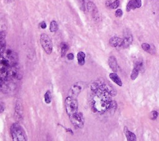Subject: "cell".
Masks as SVG:
<instances>
[{"label":"cell","instance_id":"cell-1","mask_svg":"<svg viewBox=\"0 0 159 141\" xmlns=\"http://www.w3.org/2000/svg\"><path fill=\"white\" fill-rule=\"evenodd\" d=\"M90 105L94 113L103 114L109 111L113 102L111 97L116 95L113 87L101 81H97L91 86Z\"/></svg>","mask_w":159,"mask_h":141},{"label":"cell","instance_id":"cell-2","mask_svg":"<svg viewBox=\"0 0 159 141\" xmlns=\"http://www.w3.org/2000/svg\"><path fill=\"white\" fill-rule=\"evenodd\" d=\"M11 137L14 141H26L27 136L23 128L19 123L13 124L10 128Z\"/></svg>","mask_w":159,"mask_h":141},{"label":"cell","instance_id":"cell-3","mask_svg":"<svg viewBox=\"0 0 159 141\" xmlns=\"http://www.w3.org/2000/svg\"><path fill=\"white\" fill-rule=\"evenodd\" d=\"M65 107L68 117L77 113L78 112V104L77 98L69 96H67L65 100Z\"/></svg>","mask_w":159,"mask_h":141},{"label":"cell","instance_id":"cell-4","mask_svg":"<svg viewBox=\"0 0 159 141\" xmlns=\"http://www.w3.org/2000/svg\"><path fill=\"white\" fill-rule=\"evenodd\" d=\"M40 42L46 53L51 54L53 50V43L50 37L46 34H42L40 36Z\"/></svg>","mask_w":159,"mask_h":141},{"label":"cell","instance_id":"cell-5","mask_svg":"<svg viewBox=\"0 0 159 141\" xmlns=\"http://www.w3.org/2000/svg\"><path fill=\"white\" fill-rule=\"evenodd\" d=\"M69 118L75 128L78 129H82L83 128L84 124V118L82 113H80L78 111L77 113L69 116Z\"/></svg>","mask_w":159,"mask_h":141},{"label":"cell","instance_id":"cell-6","mask_svg":"<svg viewBox=\"0 0 159 141\" xmlns=\"http://www.w3.org/2000/svg\"><path fill=\"white\" fill-rule=\"evenodd\" d=\"M84 88V83L82 82H78L75 83L69 91V96H72L73 98H77L78 95L81 93Z\"/></svg>","mask_w":159,"mask_h":141},{"label":"cell","instance_id":"cell-7","mask_svg":"<svg viewBox=\"0 0 159 141\" xmlns=\"http://www.w3.org/2000/svg\"><path fill=\"white\" fill-rule=\"evenodd\" d=\"M142 6L141 0H131L127 4L126 11L129 12L131 10H134L137 8H140Z\"/></svg>","mask_w":159,"mask_h":141},{"label":"cell","instance_id":"cell-8","mask_svg":"<svg viewBox=\"0 0 159 141\" xmlns=\"http://www.w3.org/2000/svg\"><path fill=\"white\" fill-rule=\"evenodd\" d=\"M109 44L113 47H123L124 39L121 37L114 36L109 39Z\"/></svg>","mask_w":159,"mask_h":141},{"label":"cell","instance_id":"cell-9","mask_svg":"<svg viewBox=\"0 0 159 141\" xmlns=\"http://www.w3.org/2000/svg\"><path fill=\"white\" fill-rule=\"evenodd\" d=\"M142 67V63L141 62H138L135 64V65H134V69L132 71L131 73V79L132 80H136L137 79V77L139 75V72H140V70L141 69V68Z\"/></svg>","mask_w":159,"mask_h":141},{"label":"cell","instance_id":"cell-10","mask_svg":"<svg viewBox=\"0 0 159 141\" xmlns=\"http://www.w3.org/2000/svg\"><path fill=\"white\" fill-rule=\"evenodd\" d=\"M108 64H109V66L110 67V68L113 71H114V72H117V69H118L117 63L115 57H114V56H111L109 57L108 60Z\"/></svg>","mask_w":159,"mask_h":141},{"label":"cell","instance_id":"cell-11","mask_svg":"<svg viewBox=\"0 0 159 141\" xmlns=\"http://www.w3.org/2000/svg\"><path fill=\"white\" fill-rule=\"evenodd\" d=\"M124 133L128 141H136L137 140L136 135L129 130L127 127H124Z\"/></svg>","mask_w":159,"mask_h":141},{"label":"cell","instance_id":"cell-12","mask_svg":"<svg viewBox=\"0 0 159 141\" xmlns=\"http://www.w3.org/2000/svg\"><path fill=\"white\" fill-rule=\"evenodd\" d=\"M109 76L110 78V79L118 86H121L122 85V82L120 79V77L116 73H111V74H109Z\"/></svg>","mask_w":159,"mask_h":141},{"label":"cell","instance_id":"cell-13","mask_svg":"<svg viewBox=\"0 0 159 141\" xmlns=\"http://www.w3.org/2000/svg\"><path fill=\"white\" fill-rule=\"evenodd\" d=\"M77 60L80 65H83L85 63V53L83 52H79L77 53Z\"/></svg>","mask_w":159,"mask_h":141},{"label":"cell","instance_id":"cell-14","mask_svg":"<svg viewBox=\"0 0 159 141\" xmlns=\"http://www.w3.org/2000/svg\"><path fill=\"white\" fill-rule=\"evenodd\" d=\"M119 4H120V2H119V0H115V1L113 2L108 1L106 3V6L107 8L109 9H117L119 7Z\"/></svg>","mask_w":159,"mask_h":141},{"label":"cell","instance_id":"cell-15","mask_svg":"<svg viewBox=\"0 0 159 141\" xmlns=\"http://www.w3.org/2000/svg\"><path fill=\"white\" fill-rule=\"evenodd\" d=\"M124 39V46L123 48H126L130 46L132 42V36L131 34H127L123 38Z\"/></svg>","mask_w":159,"mask_h":141},{"label":"cell","instance_id":"cell-16","mask_svg":"<svg viewBox=\"0 0 159 141\" xmlns=\"http://www.w3.org/2000/svg\"><path fill=\"white\" fill-rule=\"evenodd\" d=\"M87 9L89 12H91L92 13H94L95 14L96 13L98 12V9H97V8L96 6H95V4H94L93 2H91L89 1L87 3Z\"/></svg>","mask_w":159,"mask_h":141},{"label":"cell","instance_id":"cell-17","mask_svg":"<svg viewBox=\"0 0 159 141\" xmlns=\"http://www.w3.org/2000/svg\"><path fill=\"white\" fill-rule=\"evenodd\" d=\"M15 115H17L16 119H19L22 118V111H21V106L19 103H16V109H15Z\"/></svg>","mask_w":159,"mask_h":141},{"label":"cell","instance_id":"cell-18","mask_svg":"<svg viewBox=\"0 0 159 141\" xmlns=\"http://www.w3.org/2000/svg\"><path fill=\"white\" fill-rule=\"evenodd\" d=\"M69 46L65 42H62L61 43V55L62 57H63L66 55V53L68 51Z\"/></svg>","mask_w":159,"mask_h":141},{"label":"cell","instance_id":"cell-19","mask_svg":"<svg viewBox=\"0 0 159 141\" xmlns=\"http://www.w3.org/2000/svg\"><path fill=\"white\" fill-rule=\"evenodd\" d=\"M52 100V95H51V91H47L44 95L45 102H46L47 104H50L51 103Z\"/></svg>","mask_w":159,"mask_h":141},{"label":"cell","instance_id":"cell-20","mask_svg":"<svg viewBox=\"0 0 159 141\" xmlns=\"http://www.w3.org/2000/svg\"><path fill=\"white\" fill-rule=\"evenodd\" d=\"M58 24L56 21H52L50 24V31L51 32H55L58 30Z\"/></svg>","mask_w":159,"mask_h":141},{"label":"cell","instance_id":"cell-21","mask_svg":"<svg viewBox=\"0 0 159 141\" xmlns=\"http://www.w3.org/2000/svg\"><path fill=\"white\" fill-rule=\"evenodd\" d=\"M142 48L144 51H145L148 52H150V51L151 49V45H149L148 43H143L142 44Z\"/></svg>","mask_w":159,"mask_h":141},{"label":"cell","instance_id":"cell-22","mask_svg":"<svg viewBox=\"0 0 159 141\" xmlns=\"http://www.w3.org/2000/svg\"><path fill=\"white\" fill-rule=\"evenodd\" d=\"M158 116V113L157 111H153L151 112L150 117L152 120H155Z\"/></svg>","mask_w":159,"mask_h":141},{"label":"cell","instance_id":"cell-23","mask_svg":"<svg viewBox=\"0 0 159 141\" xmlns=\"http://www.w3.org/2000/svg\"><path fill=\"white\" fill-rule=\"evenodd\" d=\"M122 14H123V13H122V9H117V10L116 11V13H115L116 17H117V18H121L122 16Z\"/></svg>","mask_w":159,"mask_h":141},{"label":"cell","instance_id":"cell-24","mask_svg":"<svg viewBox=\"0 0 159 141\" xmlns=\"http://www.w3.org/2000/svg\"><path fill=\"white\" fill-rule=\"evenodd\" d=\"M80 5L82 6V9L83 11L85 9V5H84V0H80Z\"/></svg>","mask_w":159,"mask_h":141},{"label":"cell","instance_id":"cell-25","mask_svg":"<svg viewBox=\"0 0 159 141\" xmlns=\"http://www.w3.org/2000/svg\"><path fill=\"white\" fill-rule=\"evenodd\" d=\"M67 58H68V59L70 60H73V59H74V55H73V53H68V54H67Z\"/></svg>","mask_w":159,"mask_h":141},{"label":"cell","instance_id":"cell-26","mask_svg":"<svg viewBox=\"0 0 159 141\" xmlns=\"http://www.w3.org/2000/svg\"><path fill=\"white\" fill-rule=\"evenodd\" d=\"M41 27L42 29H46L47 27V24L46 23V22L45 21H42L41 24Z\"/></svg>","mask_w":159,"mask_h":141},{"label":"cell","instance_id":"cell-27","mask_svg":"<svg viewBox=\"0 0 159 141\" xmlns=\"http://www.w3.org/2000/svg\"><path fill=\"white\" fill-rule=\"evenodd\" d=\"M4 106H3L2 104L0 103V114H1L3 113V112H4Z\"/></svg>","mask_w":159,"mask_h":141},{"label":"cell","instance_id":"cell-28","mask_svg":"<svg viewBox=\"0 0 159 141\" xmlns=\"http://www.w3.org/2000/svg\"><path fill=\"white\" fill-rule=\"evenodd\" d=\"M65 130H66L67 132L70 133L72 134H73V130H72V129H66V128H65Z\"/></svg>","mask_w":159,"mask_h":141}]
</instances>
